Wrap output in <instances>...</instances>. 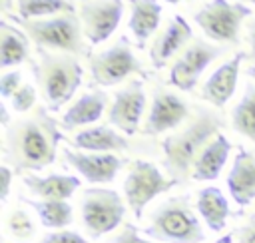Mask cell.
Instances as JSON below:
<instances>
[{"instance_id": "cell-35", "label": "cell", "mask_w": 255, "mask_h": 243, "mask_svg": "<svg viewBox=\"0 0 255 243\" xmlns=\"http://www.w3.org/2000/svg\"><path fill=\"white\" fill-rule=\"evenodd\" d=\"M247 42H249V48H251L249 58L255 60V20H251L247 24Z\"/></svg>"}, {"instance_id": "cell-33", "label": "cell", "mask_w": 255, "mask_h": 243, "mask_svg": "<svg viewBox=\"0 0 255 243\" xmlns=\"http://www.w3.org/2000/svg\"><path fill=\"white\" fill-rule=\"evenodd\" d=\"M14 169L6 163L0 165V201H6L10 195V187H12V179H14Z\"/></svg>"}, {"instance_id": "cell-20", "label": "cell", "mask_w": 255, "mask_h": 243, "mask_svg": "<svg viewBox=\"0 0 255 243\" xmlns=\"http://www.w3.org/2000/svg\"><path fill=\"white\" fill-rule=\"evenodd\" d=\"M231 141L227 139L225 133H217L197 155L193 169H191V179L193 181H213L221 175L229 153H231Z\"/></svg>"}, {"instance_id": "cell-38", "label": "cell", "mask_w": 255, "mask_h": 243, "mask_svg": "<svg viewBox=\"0 0 255 243\" xmlns=\"http://www.w3.org/2000/svg\"><path fill=\"white\" fill-rule=\"evenodd\" d=\"M245 72H247V76H249L251 80H255V66H249Z\"/></svg>"}, {"instance_id": "cell-14", "label": "cell", "mask_w": 255, "mask_h": 243, "mask_svg": "<svg viewBox=\"0 0 255 243\" xmlns=\"http://www.w3.org/2000/svg\"><path fill=\"white\" fill-rule=\"evenodd\" d=\"M189 116L187 104L173 92L155 90L149 106V114L143 123L145 135H159L169 129L179 127Z\"/></svg>"}, {"instance_id": "cell-7", "label": "cell", "mask_w": 255, "mask_h": 243, "mask_svg": "<svg viewBox=\"0 0 255 243\" xmlns=\"http://www.w3.org/2000/svg\"><path fill=\"white\" fill-rule=\"evenodd\" d=\"M175 185H179V181L163 175V171L155 163L145 159H133L124 177V197L129 211L139 221L143 217L145 207L155 197H159Z\"/></svg>"}, {"instance_id": "cell-15", "label": "cell", "mask_w": 255, "mask_h": 243, "mask_svg": "<svg viewBox=\"0 0 255 243\" xmlns=\"http://www.w3.org/2000/svg\"><path fill=\"white\" fill-rule=\"evenodd\" d=\"M191 40H193V28H191V24L183 16H179V14L171 16L167 20V24L163 26V30L151 42V48H149L151 66L157 68V70L163 68Z\"/></svg>"}, {"instance_id": "cell-9", "label": "cell", "mask_w": 255, "mask_h": 243, "mask_svg": "<svg viewBox=\"0 0 255 243\" xmlns=\"http://www.w3.org/2000/svg\"><path fill=\"white\" fill-rule=\"evenodd\" d=\"M88 66L92 84L102 88L116 86L133 74H143L128 38H120L114 46L88 56Z\"/></svg>"}, {"instance_id": "cell-39", "label": "cell", "mask_w": 255, "mask_h": 243, "mask_svg": "<svg viewBox=\"0 0 255 243\" xmlns=\"http://www.w3.org/2000/svg\"><path fill=\"white\" fill-rule=\"evenodd\" d=\"M2 10H4V12L10 10V0H2Z\"/></svg>"}, {"instance_id": "cell-27", "label": "cell", "mask_w": 255, "mask_h": 243, "mask_svg": "<svg viewBox=\"0 0 255 243\" xmlns=\"http://www.w3.org/2000/svg\"><path fill=\"white\" fill-rule=\"evenodd\" d=\"M18 18L22 20H38L52 18L60 14H74L76 6L72 0H14Z\"/></svg>"}, {"instance_id": "cell-11", "label": "cell", "mask_w": 255, "mask_h": 243, "mask_svg": "<svg viewBox=\"0 0 255 243\" xmlns=\"http://www.w3.org/2000/svg\"><path fill=\"white\" fill-rule=\"evenodd\" d=\"M78 14L86 40L98 46L118 30L124 16V0H80Z\"/></svg>"}, {"instance_id": "cell-5", "label": "cell", "mask_w": 255, "mask_h": 243, "mask_svg": "<svg viewBox=\"0 0 255 243\" xmlns=\"http://www.w3.org/2000/svg\"><path fill=\"white\" fill-rule=\"evenodd\" d=\"M12 20L28 34V38L40 50L64 52L72 56L86 54V36L82 30V22L76 14H60L38 20H22L18 16H12Z\"/></svg>"}, {"instance_id": "cell-41", "label": "cell", "mask_w": 255, "mask_h": 243, "mask_svg": "<svg viewBox=\"0 0 255 243\" xmlns=\"http://www.w3.org/2000/svg\"><path fill=\"white\" fill-rule=\"evenodd\" d=\"M239 2H243V4H253V6H255V0H239Z\"/></svg>"}, {"instance_id": "cell-40", "label": "cell", "mask_w": 255, "mask_h": 243, "mask_svg": "<svg viewBox=\"0 0 255 243\" xmlns=\"http://www.w3.org/2000/svg\"><path fill=\"white\" fill-rule=\"evenodd\" d=\"M163 2H167V4H179V2H183V0H163Z\"/></svg>"}, {"instance_id": "cell-23", "label": "cell", "mask_w": 255, "mask_h": 243, "mask_svg": "<svg viewBox=\"0 0 255 243\" xmlns=\"http://www.w3.org/2000/svg\"><path fill=\"white\" fill-rule=\"evenodd\" d=\"M129 4V20L128 28L139 48L147 42V38L153 36V32L159 28L161 22V4L157 0H128Z\"/></svg>"}, {"instance_id": "cell-13", "label": "cell", "mask_w": 255, "mask_h": 243, "mask_svg": "<svg viewBox=\"0 0 255 243\" xmlns=\"http://www.w3.org/2000/svg\"><path fill=\"white\" fill-rule=\"evenodd\" d=\"M62 155L66 163L92 185L112 183L124 165V159L118 157L116 153H92V151L64 147Z\"/></svg>"}, {"instance_id": "cell-30", "label": "cell", "mask_w": 255, "mask_h": 243, "mask_svg": "<svg viewBox=\"0 0 255 243\" xmlns=\"http://www.w3.org/2000/svg\"><path fill=\"white\" fill-rule=\"evenodd\" d=\"M110 243H155L139 233V229L133 223H124L122 229L110 239Z\"/></svg>"}, {"instance_id": "cell-10", "label": "cell", "mask_w": 255, "mask_h": 243, "mask_svg": "<svg viewBox=\"0 0 255 243\" xmlns=\"http://www.w3.org/2000/svg\"><path fill=\"white\" fill-rule=\"evenodd\" d=\"M223 54V48L221 46H213L205 40H199V38H193L183 50L181 54L175 58V62L171 64L169 68V84L175 88V90H181V92H191L201 74L207 70V66L219 58Z\"/></svg>"}, {"instance_id": "cell-36", "label": "cell", "mask_w": 255, "mask_h": 243, "mask_svg": "<svg viewBox=\"0 0 255 243\" xmlns=\"http://www.w3.org/2000/svg\"><path fill=\"white\" fill-rule=\"evenodd\" d=\"M0 122H2V127H8L10 125V116H8V110H6V104L4 102L0 104Z\"/></svg>"}, {"instance_id": "cell-2", "label": "cell", "mask_w": 255, "mask_h": 243, "mask_svg": "<svg viewBox=\"0 0 255 243\" xmlns=\"http://www.w3.org/2000/svg\"><path fill=\"white\" fill-rule=\"evenodd\" d=\"M221 127H223V120L215 112L199 108L193 120L183 129L167 135L161 141V151H163V165L169 177H173L179 183L185 177H189L197 155L217 133H221L219 131Z\"/></svg>"}, {"instance_id": "cell-28", "label": "cell", "mask_w": 255, "mask_h": 243, "mask_svg": "<svg viewBox=\"0 0 255 243\" xmlns=\"http://www.w3.org/2000/svg\"><path fill=\"white\" fill-rule=\"evenodd\" d=\"M6 231L18 241H30L36 235V221L24 207H14L6 215Z\"/></svg>"}, {"instance_id": "cell-37", "label": "cell", "mask_w": 255, "mask_h": 243, "mask_svg": "<svg viewBox=\"0 0 255 243\" xmlns=\"http://www.w3.org/2000/svg\"><path fill=\"white\" fill-rule=\"evenodd\" d=\"M213 243H235V235H233V233H225V235L217 237Z\"/></svg>"}, {"instance_id": "cell-16", "label": "cell", "mask_w": 255, "mask_h": 243, "mask_svg": "<svg viewBox=\"0 0 255 243\" xmlns=\"http://www.w3.org/2000/svg\"><path fill=\"white\" fill-rule=\"evenodd\" d=\"M245 58H247L245 52H237L233 58H229L217 70H213V74L203 82L201 98L207 104H211L213 108H223L231 100V96L235 94L239 70H241V64Z\"/></svg>"}, {"instance_id": "cell-21", "label": "cell", "mask_w": 255, "mask_h": 243, "mask_svg": "<svg viewBox=\"0 0 255 243\" xmlns=\"http://www.w3.org/2000/svg\"><path fill=\"white\" fill-rule=\"evenodd\" d=\"M108 104V96L102 90L96 92H88L82 94L60 118V125L64 129H74V127H84V125H92L96 123L106 110Z\"/></svg>"}, {"instance_id": "cell-4", "label": "cell", "mask_w": 255, "mask_h": 243, "mask_svg": "<svg viewBox=\"0 0 255 243\" xmlns=\"http://www.w3.org/2000/svg\"><path fill=\"white\" fill-rule=\"evenodd\" d=\"M34 76L46 108L58 112L82 86L84 68L72 54L40 50L38 62H34Z\"/></svg>"}, {"instance_id": "cell-26", "label": "cell", "mask_w": 255, "mask_h": 243, "mask_svg": "<svg viewBox=\"0 0 255 243\" xmlns=\"http://www.w3.org/2000/svg\"><path fill=\"white\" fill-rule=\"evenodd\" d=\"M231 127L255 145V84H247L231 110Z\"/></svg>"}, {"instance_id": "cell-8", "label": "cell", "mask_w": 255, "mask_h": 243, "mask_svg": "<svg viewBox=\"0 0 255 243\" xmlns=\"http://www.w3.org/2000/svg\"><path fill=\"white\" fill-rule=\"evenodd\" d=\"M251 14L253 10L243 2L209 0L193 14V22L211 42L233 46L239 42L241 26Z\"/></svg>"}, {"instance_id": "cell-31", "label": "cell", "mask_w": 255, "mask_h": 243, "mask_svg": "<svg viewBox=\"0 0 255 243\" xmlns=\"http://www.w3.org/2000/svg\"><path fill=\"white\" fill-rule=\"evenodd\" d=\"M40 243H90L84 235H80L78 231H70V229H58V231H48Z\"/></svg>"}, {"instance_id": "cell-34", "label": "cell", "mask_w": 255, "mask_h": 243, "mask_svg": "<svg viewBox=\"0 0 255 243\" xmlns=\"http://www.w3.org/2000/svg\"><path fill=\"white\" fill-rule=\"evenodd\" d=\"M237 243H255V217L249 219L247 223H243L241 227H237V231L233 233Z\"/></svg>"}, {"instance_id": "cell-18", "label": "cell", "mask_w": 255, "mask_h": 243, "mask_svg": "<svg viewBox=\"0 0 255 243\" xmlns=\"http://www.w3.org/2000/svg\"><path fill=\"white\" fill-rule=\"evenodd\" d=\"M72 145L80 151H92V153H116L126 151L129 147L128 135L118 131L110 125H92L84 127L72 137Z\"/></svg>"}, {"instance_id": "cell-19", "label": "cell", "mask_w": 255, "mask_h": 243, "mask_svg": "<svg viewBox=\"0 0 255 243\" xmlns=\"http://www.w3.org/2000/svg\"><path fill=\"white\" fill-rule=\"evenodd\" d=\"M22 183L38 199H60V201H68L74 195V191L82 185L78 175H68V173H48V175L24 173Z\"/></svg>"}, {"instance_id": "cell-1", "label": "cell", "mask_w": 255, "mask_h": 243, "mask_svg": "<svg viewBox=\"0 0 255 243\" xmlns=\"http://www.w3.org/2000/svg\"><path fill=\"white\" fill-rule=\"evenodd\" d=\"M48 112V108H38L34 116L4 127L2 157L16 173L40 171L56 161L64 131L60 122Z\"/></svg>"}, {"instance_id": "cell-29", "label": "cell", "mask_w": 255, "mask_h": 243, "mask_svg": "<svg viewBox=\"0 0 255 243\" xmlns=\"http://www.w3.org/2000/svg\"><path fill=\"white\" fill-rule=\"evenodd\" d=\"M10 106L16 114H26L36 106V88L32 84H22L18 92L10 98Z\"/></svg>"}, {"instance_id": "cell-6", "label": "cell", "mask_w": 255, "mask_h": 243, "mask_svg": "<svg viewBox=\"0 0 255 243\" xmlns=\"http://www.w3.org/2000/svg\"><path fill=\"white\" fill-rule=\"evenodd\" d=\"M126 215V203L116 189L88 187L80 197V217L86 233L92 239H100L118 229Z\"/></svg>"}, {"instance_id": "cell-17", "label": "cell", "mask_w": 255, "mask_h": 243, "mask_svg": "<svg viewBox=\"0 0 255 243\" xmlns=\"http://www.w3.org/2000/svg\"><path fill=\"white\" fill-rule=\"evenodd\" d=\"M227 189L239 207L255 201V153L239 147L227 173Z\"/></svg>"}, {"instance_id": "cell-24", "label": "cell", "mask_w": 255, "mask_h": 243, "mask_svg": "<svg viewBox=\"0 0 255 243\" xmlns=\"http://www.w3.org/2000/svg\"><path fill=\"white\" fill-rule=\"evenodd\" d=\"M30 54V42L28 34L22 28L10 26L6 20L0 22V68H12L20 66L28 60Z\"/></svg>"}, {"instance_id": "cell-22", "label": "cell", "mask_w": 255, "mask_h": 243, "mask_svg": "<svg viewBox=\"0 0 255 243\" xmlns=\"http://www.w3.org/2000/svg\"><path fill=\"white\" fill-rule=\"evenodd\" d=\"M195 209L201 217V221L207 225L209 231L213 233H219L225 229L227 225V219L231 215V207H229V201L227 197L223 195V191L215 185H207V187H201L197 191V197H195Z\"/></svg>"}, {"instance_id": "cell-3", "label": "cell", "mask_w": 255, "mask_h": 243, "mask_svg": "<svg viewBox=\"0 0 255 243\" xmlns=\"http://www.w3.org/2000/svg\"><path fill=\"white\" fill-rule=\"evenodd\" d=\"M141 233L155 243H205V229L189 195L159 201L147 213V225Z\"/></svg>"}, {"instance_id": "cell-32", "label": "cell", "mask_w": 255, "mask_h": 243, "mask_svg": "<svg viewBox=\"0 0 255 243\" xmlns=\"http://www.w3.org/2000/svg\"><path fill=\"white\" fill-rule=\"evenodd\" d=\"M20 80H22V74H20L18 70L4 72V74L0 76V96H2L4 100H10V98L18 92V88L22 86Z\"/></svg>"}, {"instance_id": "cell-12", "label": "cell", "mask_w": 255, "mask_h": 243, "mask_svg": "<svg viewBox=\"0 0 255 243\" xmlns=\"http://www.w3.org/2000/svg\"><path fill=\"white\" fill-rule=\"evenodd\" d=\"M145 92L139 80H131L128 86L114 94V102L108 110L110 123L124 135H133L139 129L145 112Z\"/></svg>"}, {"instance_id": "cell-25", "label": "cell", "mask_w": 255, "mask_h": 243, "mask_svg": "<svg viewBox=\"0 0 255 243\" xmlns=\"http://www.w3.org/2000/svg\"><path fill=\"white\" fill-rule=\"evenodd\" d=\"M22 201L36 211L40 223L50 231L66 229L74 221V207L68 201H60V199H22Z\"/></svg>"}]
</instances>
